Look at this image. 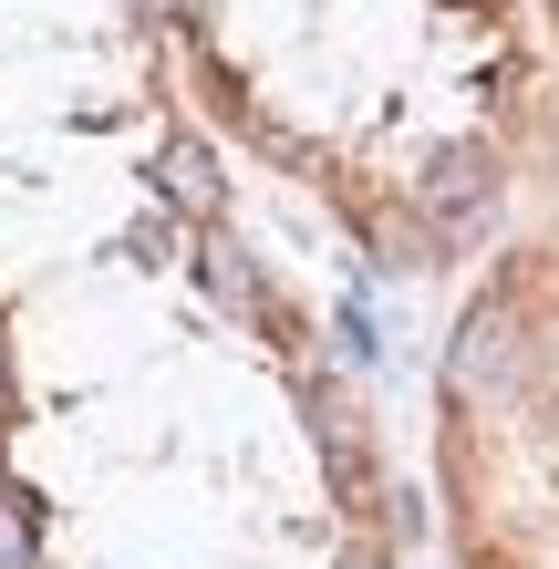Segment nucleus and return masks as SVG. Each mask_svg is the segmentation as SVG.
<instances>
[{
  "instance_id": "f257e3e1",
  "label": "nucleus",
  "mask_w": 559,
  "mask_h": 569,
  "mask_svg": "<svg viewBox=\"0 0 559 569\" xmlns=\"http://www.w3.org/2000/svg\"><path fill=\"white\" fill-rule=\"evenodd\" d=\"M518 373H529V331H518L508 300H477L467 321H456V342H446V383L467 393V405H508Z\"/></svg>"
},
{
  "instance_id": "f03ea898",
  "label": "nucleus",
  "mask_w": 559,
  "mask_h": 569,
  "mask_svg": "<svg viewBox=\"0 0 559 569\" xmlns=\"http://www.w3.org/2000/svg\"><path fill=\"white\" fill-rule=\"evenodd\" d=\"M487 197H498V156L487 146H446L436 166H425V208H436L446 228H477Z\"/></svg>"
},
{
  "instance_id": "7ed1b4c3",
  "label": "nucleus",
  "mask_w": 559,
  "mask_h": 569,
  "mask_svg": "<svg viewBox=\"0 0 559 569\" xmlns=\"http://www.w3.org/2000/svg\"><path fill=\"white\" fill-rule=\"evenodd\" d=\"M156 187H167L187 218H218V156L197 146V136H167V156H156Z\"/></svg>"
},
{
  "instance_id": "20e7f679",
  "label": "nucleus",
  "mask_w": 559,
  "mask_h": 569,
  "mask_svg": "<svg viewBox=\"0 0 559 569\" xmlns=\"http://www.w3.org/2000/svg\"><path fill=\"white\" fill-rule=\"evenodd\" d=\"M0 569H31V497L0 487Z\"/></svg>"
},
{
  "instance_id": "39448f33",
  "label": "nucleus",
  "mask_w": 559,
  "mask_h": 569,
  "mask_svg": "<svg viewBox=\"0 0 559 569\" xmlns=\"http://www.w3.org/2000/svg\"><path fill=\"white\" fill-rule=\"evenodd\" d=\"M332 569H383V559H373V549H352V559H332Z\"/></svg>"
}]
</instances>
